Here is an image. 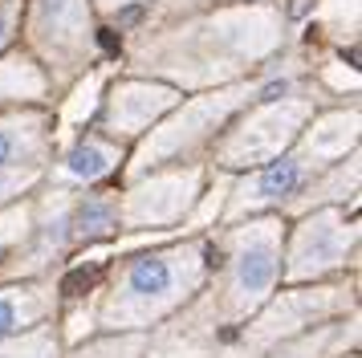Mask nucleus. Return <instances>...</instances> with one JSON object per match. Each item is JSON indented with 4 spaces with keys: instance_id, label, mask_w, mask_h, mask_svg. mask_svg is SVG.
<instances>
[{
    "instance_id": "nucleus-1",
    "label": "nucleus",
    "mask_w": 362,
    "mask_h": 358,
    "mask_svg": "<svg viewBox=\"0 0 362 358\" xmlns=\"http://www.w3.org/2000/svg\"><path fill=\"white\" fill-rule=\"evenodd\" d=\"M33 33L49 53H78L90 37L86 0H37Z\"/></svg>"
},
{
    "instance_id": "nucleus-2",
    "label": "nucleus",
    "mask_w": 362,
    "mask_h": 358,
    "mask_svg": "<svg viewBox=\"0 0 362 358\" xmlns=\"http://www.w3.org/2000/svg\"><path fill=\"white\" fill-rule=\"evenodd\" d=\"M175 102V90L167 86H143V81H127L118 86L110 98V122L122 130H139L143 122H151L159 110H167Z\"/></svg>"
},
{
    "instance_id": "nucleus-3",
    "label": "nucleus",
    "mask_w": 362,
    "mask_h": 358,
    "mask_svg": "<svg viewBox=\"0 0 362 358\" xmlns=\"http://www.w3.org/2000/svg\"><path fill=\"white\" fill-rule=\"evenodd\" d=\"M175 260L180 257H143V260H134L131 277H127L131 293H139V297H167V293L175 289V281H180Z\"/></svg>"
},
{
    "instance_id": "nucleus-4",
    "label": "nucleus",
    "mask_w": 362,
    "mask_h": 358,
    "mask_svg": "<svg viewBox=\"0 0 362 358\" xmlns=\"http://www.w3.org/2000/svg\"><path fill=\"white\" fill-rule=\"evenodd\" d=\"M41 146V118L25 114V118H0V163H13Z\"/></svg>"
},
{
    "instance_id": "nucleus-5",
    "label": "nucleus",
    "mask_w": 362,
    "mask_h": 358,
    "mask_svg": "<svg viewBox=\"0 0 362 358\" xmlns=\"http://www.w3.org/2000/svg\"><path fill=\"white\" fill-rule=\"evenodd\" d=\"M269 281H273V253L264 244L261 248H245L240 253V265H236V285H240V293L261 297L269 289Z\"/></svg>"
},
{
    "instance_id": "nucleus-6",
    "label": "nucleus",
    "mask_w": 362,
    "mask_h": 358,
    "mask_svg": "<svg viewBox=\"0 0 362 358\" xmlns=\"http://www.w3.org/2000/svg\"><path fill=\"white\" fill-rule=\"evenodd\" d=\"M301 163H293V159H281V163H273L269 171H261V175L252 179V200H273V195H289L301 183Z\"/></svg>"
},
{
    "instance_id": "nucleus-7",
    "label": "nucleus",
    "mask_w": 362,
    "mask_h": 358,
    "mask_svg": "<svg viewBox=\"0 0 362 358\" xmlns=\"http://www.w3.org/2000/svg\"><path fill=\"white\" fill-rule=\"evenodd\" d=\"M110 163H115V151L98 139H86V143L74 146V155H69V175L78 179H98L110 171Z\"/></svg>"
},
{
    "instance_id": "nucleus-8",
    "label": "nucleus",
    "mask_w": 362,
    "mask_h": 358,
    "mask_svg": "<svg viewBox=\"0 0 362 358\" xmlns=\"http://www.w3.org/2000/svg\"><path fill=\"white\" fill-rule=\"evenodd\" d=\"M17 94H41V78L29 62H0V98H17Z\"/></svg>"
},
{
    "instance_id": "nucleus-9",
    "label": "nucleus",
    "mask_w": 362,
    "mask_h": 358,
    "mask_svg": "<svg viewBox=\"0 0 362 358\" xmlns=\"http://www.w3.org/2000/svg\"><path fill=\"white\" fill-rule=\"evenodd\" d=\"M74 228H78V236H86V241H94V236H106V232L115 228V212L106 208V204H86V208L78 212Z\"/></svg>"
},
{
    "instance_id": "nucleus-10",
    "label": "nucleus",
    "mask_w": 362,
    "mask_h": 358,
    "mask_svg": "<svg viewBox=\"0 0 362 358\" xmlns=\"http://www.w3.org/2000/svg\"><path fill=\"white\" fill-rule=\"evenodd\" d=\"M94 281H98V265H86V269H74V273H69L66 281H62V293H69V297H74V293H86L90 285H94Z\"/></svg>"
},
{
    "instance_id": "nucleus-11",
    "label": "nucleus",
    "mask_w": 362,
    "mask_h": 358,
    "mask_svg": "<svg viewBox=\"0 0 362 358\" xmlns=\"http://www.w3.org/2000/svg\"><path fill=\"white\" fill-rule=\"evenodd\" d=\"M25 322V309L13 301V297H0V334H8V330H17Z\"/></svg>"
},
{
    "instance_id": "nucleus-12",
    "label": "nucleus",
    "mask_w": 362,
    "mask_h": 358,
    "mask_svg": "<svg viewBox=\"0 0 362 358\" xmlns=\"http://www.w3.org/2000/svg\"><path fill=\"white\" fill-rule=\"evenodd\" d=\"M17 13H21V0H0V45L13 37V25H17Z\"/></svg>"
},
{
    "instance_id": "nucleus-13",
    "label": "nucleus",
    "mask_w": 362,
    "mask_h": 358,
    "mask_svg": "<svg viewBox=\"0 0 362 358\" xmlns=\"http://www.w3.org/2000/svg\"><path fill=\"white\" fill-rule=\"evenodd\" d=\"M21 183H25V175H8V171H0V200L13 192V187H21Z\"/></svg>"
},
{
    "instance_id": "nucleus-14",
    "label": "nucleus",
    "mask_w": 362,
    "mask_h": 358,
    "mask_svg": "<svg viewBox=\"0 0 362 358\" xmlns=\"http://www.w3.org/2000/svg\"><path fill=\"white\" fill-rule=\"evenodd\" d=\"M98 41H102V49H106V53H115V49L122 45V37H115L110 29H102V37H98Z\"/></svg>"
},
{
    "instance_id": "nucleus-15",
    "label": "nucleus",
    "mask_w": 362,
    "mask_h": 358,
    "mask_svg": "<svg viewBox=\"0 0 362 358\" xmlns=\"http://www.w3.org/2000/svg\"><path fill=\"white\" fill-rule=\"evenodd\" d=\"M106 8H118V4H134V0H102Z\"/></svg>"
}]
</instances>
